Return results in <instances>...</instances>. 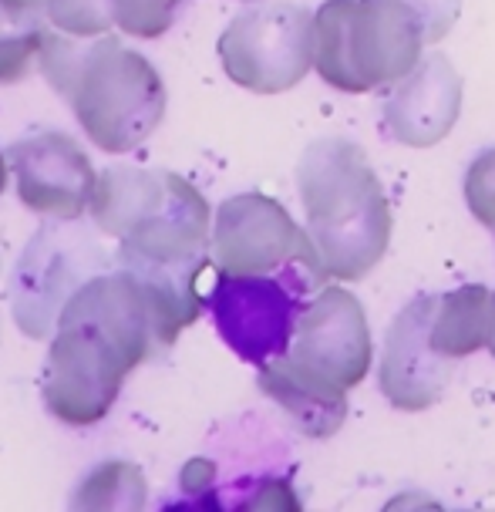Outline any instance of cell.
<instances>
[{
  "label": "cell",
  "instance_id": "6da1fadb",
  "mask_svg": "<svg viewBox=\"0 0 495 512\" xmlns=\"http://www.w3.org/2000/svg\"><path fill=\"white\" fill-rule=\"evenodd\" d=\"M169 344L149 287L122 267L98 273L64 304L51 334L44 408L61 425H98L128 374Z\"/></svg>",
  "mask_w": 495,
  "mask_h": 512
},
{
  "label": "cell",
  "instance_id": "7a4b0ae2",
  "mask_svg": "<svg viewBox=\"0 0 495 512\" xmlns=\"http://www.w3.org/2000/svg\"><path fill=\"white\" fill-rule=\"evenodd\" d=\"M41 75L68 102L95 149L122 155L142 145L165 115V85L145 54L122 38H71L48 27Z\"/></svg>",
  "mask_w": 495,
  "mask_h": 512
},
{
  "label": "cell",
  "instance_id": "3957f363",
  "mask_svg": "<svg viewBox=\"0 0 495 512\" xmlns=\"http://www.w3.org/2000/svg\"><path fill=\"white\" fill-rule=\"evenodd\" d=\"M206 307L229 351L263 371L267 364L287 358L304 324L307 280L293 273L223 270L206 290Z\"/></svg>",
  "mask_w": 495,
  "mask_h": 512
},
{
  "label": "cell",
  "instance_id": "277c9868",
  "mask_svg": "<svg viewBox=\"0 0 495 512\" xmlns=\"http://www.w3.org/2000/svg\"><path fill=\"white\" fill-rule=\"evenodd\" d=\"M68 223L71 219H61V226H41L14 263L11 310L31 341H48L64 304L91 277L115 270V253L102 246L105 236L98 240L95 233Z\"/></svg>",
  "mask_w": 495,
  "mask_h": 512
},
{
  "label": "cell",
  "instance_id": "5b68a950",
  "mask_svg": "<svg viewBox=\"0 0 495 512\" xmlns=\"http://www.w3.org/2000/svg\"><path fill=\"white\" fill-rule=\"evenodd\" d=\"M17 199L38 216L71 219L88 213L98 172L88 152L64 132H34L11 145Z\"/></svg>",
  "mask_w": 495,
  "mask_h": 512
},
{
  "label": "cell",
  "instance_id": "8992f818",
  "mask_svg": "<svg viewBox=\"0 0 495 512\" xmlns=\"http://www.w3.org/2000/svg\"><path fill=\"white\" fill-rule=\"evenodd\" d=\"M226 75L243 88L277 91L300 75V17L290 7L250 11L236 17L219 38Z\"/></svg>",
  "mask_w": 495,
  "mask_h": 512
},
{
  "label": "cell",
  "instance_id": "52a82bcc",
  "mask_svg": "<svg viewBox=\"0 0 495 512\" xmlns=\"http://www.w3.org/2000/svg\"><path fill=\"white\" fill-rule=\"evenodd\" d=\"M172 172H149L139 166H108L98 172L91 196V223L105 240H125L145 223H152L169 203Z\"/></svg>",
  "mask_w": 495,
  "mask_h": 512
},
{
  "label": "cell",
  "instance_id": "ba28073f",
  "mask_svg": "<svg viewBox=\"0 0 495 512\" xmlns=\"http://www.w3.org/2000/svg\"><path fill=\"white\" fill-rule=\"evenodd\" d=\"M283 230H287V219L267 199L240 196L223 203L216 219V256L223 270H267L283 250Z\"/></svg>",
  "mask_w": 495,
  "mask_h": 512
},
{
  "label": "cell",
  "instance_id": "9c48e42d",
  "mask_svg": "<svg viewBox=\"0 0 495 512\" xmlns=\"http://www.w3.org/2000/svg\"><path fill=\"white\" fill-rule=\"evenodd\" d=\"M149 502V486L139 465L132 462H102L95 465L78 489L71 492V509H118V512H139Z\"/></svg>",
  "mask_w": 495,
  "mask_h": 512
},
{
  "label": "cell",
  "instance_id": "30bf717a",
  "mask_svg": "<svg viewBox=\"0 0 495 512\" xmlns=\"http://www.w3.org/2000/svg\"><path fill=\"white\" fill-rule=\"evenodd\" d=\"M48 17L38 11H14L0 4V85H17L41 61Z\"/></svg>",
  "mask_w": 495,
  "mask_h": 512
},
{
  "label": "cell",
  "instance_id": "8fae6325",
  "mask_svg": "<svg viewBox=\"0 0 495 512\" xmlns=\"http://www.w3.org/2000/svg\"><path fill=\"white\" fill-rule=\"evenodd\" d=\"M44 17L51 27L71 34V38H102L118 27L112 0H48Z\"/></svg>",
  "mask_w": 495,
  "mask_h": 512
},
{
  "label": "cell",
  "instance_id": "7c38bea8",
  "mask_svg": "<svg viewBox=\"0 0 495 512\" xmlns=\"http://www.w3.org/2000/svg\"><path fill=\"white\" fill-rule=\"evenodd\" d=\"M115 24L122 27L128 38L155 41L176 24V14L182 0H112Z\"/></svg>",
  "mask_w": 495,
  "mask_h": 512
},
{
  "label": "cell",
  "instance_id": "4fadbf2b",
  "mask_svg": "<svg viewBox=\"0 0 495 512\" xmlns=\"http://www.w3.org/2000/svg\"><path fill=\"white\" fill-rule=\"evenodd\" d=\"M4 7H14V11H38L44 14V7H48V0H0Z\"/></svg>",
  "mask_w": 495,
  "mask_h": 512
},
{
  "label": "cell",
  "instance_id": "5bb4252c",
  "mask_svg": "<svg viewBox=\"0 0 495 512\" xmlns=\"http://www.w3.org/2000/svg\"><path fill=\"white\" fill-rule=\"evenodd\" d=\"M4 189H7V159L0 152V196H4Z\"/></svg>",
  "mask_w": 495,
  "mask_h": 512
}]
</instances>
